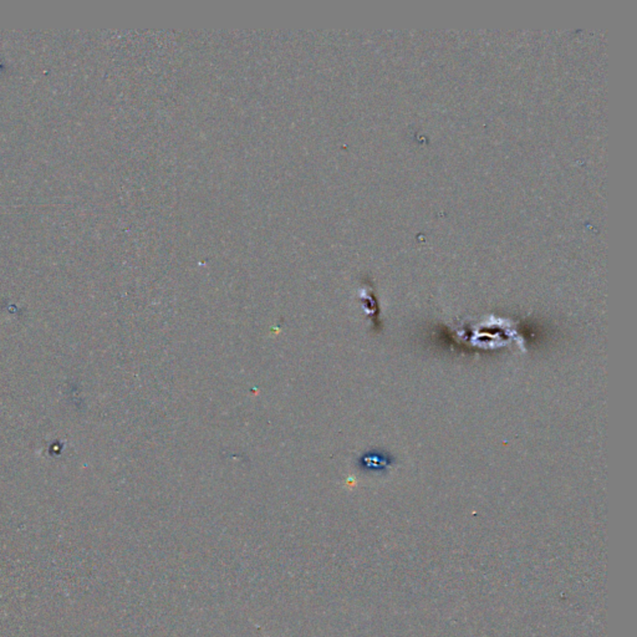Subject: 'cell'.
I'll use <instances>...</instances> for the list:
<instances>
[{"label":"cell","mask_w":637,"mask_h":637,"mask_svg":"<svg viewBox=\"0 0 637 637\" xmlns=\"http://www.w3.org/2000/svg\"><path fill=\"white\" fill-rule=\"evenodd\" d=\"M395 462L394 457L391 456L387 452H381V450H371L366 455L361 457L360 466L363 470L366 472H386L389 470V466H392Z\"/></svg>","instance_id":"obj_1"}]
</instances>
